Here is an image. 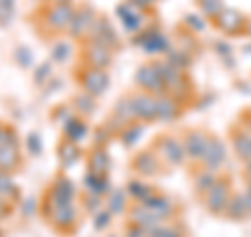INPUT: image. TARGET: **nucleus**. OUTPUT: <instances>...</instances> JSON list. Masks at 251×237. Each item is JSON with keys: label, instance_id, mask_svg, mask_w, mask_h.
Instances as JSON below:
<instances>
[{"label": "nucleus", "instance_id": "1", "mask_svg": "<svg viewBox=\"0 0 251 237\" xmlns=\"http://www.w3.org/2000/svg\"><path fill=\"white\" fill-rule=\"evenodd\" d=\"M136 80L140 82V86H143L145 90L149 92H157L163 89V78L159 74V69L153 67V65H145L140 67V72L136 74Z\"/></svg>", "mask_w": 251, "mask_h": 237}, {"label": "nucleus", "instance_id": "2", "mask_svg": "<svg viewBox=\"0 0 251 237\" xmlns=\"http://www.w3.org/2000/svg\"><path fill=\"white\" fill-rule=\"evenodd\" d=\"M74 9L69 6V2H57L52 6V9L49 11V23L54 28V30H61V28H65L69 26V23L74 21Z\"/></svg>", "mask_w": 251, "mask_h": 237}, {"label": "nucleus", "instance_id": "3", "mask_svg": "<svg viewBox=\"0 0 251 237\" xmlns=\"http://www.w3.org/2000/svg\"><path fill=\"white\" fill-rule=\"evenodd\" d=\"M132 105H134V114L136 118H143V120H153L157 116V99L149 97V94H136L132 99Z\"/></svg>", "mask_w": 251, "mask_h": 237}, {"label": "nucleus", "instance_id": "4", "mask_svg": "<svg viewBox=\"0 0 251 237\" xmlns=\"http://www.w3.org/2000/svg\"><path fill=\"white\" fill-rule=\"evenodd\" d=\"M226 206H228V191H226V185L216 183L207 191V208H211L214 212H220Z\"/></svg>", "mask_w": 251, "mask_h": 237}, {"label": "nucleus", "instance_id": "5", "mask_svg": "<svg viewBox=\"0 0 251 237\" xmlns=\"http://www.w3.org/2000/svg\"><path fill=\"white\" fill-rule=\"evenodd\" d=\"M84 86L88 89L92 94H99V92H103L105 90V86H107V76L103 69H99V67H92L88 74H86L84 78Z\"/></svg>", "mask_w": 251, "mask_h": 237}, {"label": "nucleus", "instance_id": "6", "mask_svg": "<svg viewBox=\"0 0 251 237\" xmlns=\"http://www.w3.org/2000/svg\"><path fill=\"white\" fill-rule=\"evenodd\" d=\"M205 147H207V137L201 132H191V137L186 141V149L184 151L193 157H203L205 153Z\"/></svg>", "mask_w": 251, "mask_h": 237}, {"label": "nucleus", "instance_id": "7", "mask_svg": "<svg viewBox=\"0 0 251 237\" xmlns=\"http://www.w3.org/2000/svg\"><path fill=\"white\" fill-rule=\"evenodd\" d=\"M203 157H205L207 166H211L209 170H214L216 166L224 160V151H222V145H220V141L209 139V141H207V147H205V153H203Z\"/></svg>", "mask_w": 251, "mask_h": 237}, {"label": "nucleus", "instance_id": "8", "mask_svg": "<svg viewBox=\"0 0 251 237\" xmlns=\"http://www.w3.org/2000/svg\"><path fill=\"white\" fill-rule=\"evenodd\" d=\"M218 15H220V28L226 30V31H237L243 26V21H245L237 11H228V9L226 11L222 9Z\"/></svg>", "mask_w": 251, "mask_h": 237}, {"label": "nucleus", "instance_id": "9", "mask_svg": "<svg viewBox=\"0 0 251 237\" xmlns=\"http://www.w3.org/2000/svg\"><path fill=\"white\" fill-rule=\"evenodd\" d=\"M19 162V151L15 145H2L0 147V170H11Z\"/></svg>", "mask_w": 251, "mask_h": 237}, {"label": "nucleus", "instance_id": "10", "mask_svg": "<svg viewBox=\"0 0 251 237\" xmlns=\"http://www.w3.org/2000/svg\"><path fill=\"white\" fill-rule=\"evenodd\" d=\"M88 57L92 61V67L103 69L109 63V49H105V46H100V44H94L88 49Z\"/></svg>", "mask_w": 251, "mask_h": 237}, {"label": "nucleus", "instance_id": "11", "mask_svg": "<svg viewBox=\"0 0 251 237\" xmlns=\"http://www.w3.org/2000/svg\"><path fill=\"white\" fill-rule=\"evenodd\" d=\"M134 166H136L138 172H143V175H153L155 168H157V160H155V155H151V153H140L136 157Z\"/></svg>", "mask_w": 251, "mask_h": 237}, {"label": "nucleus", "instance_id": "12", "mask_svg": "<svg viewBox=\"0 0 251 237\" xmlns=\"http://www.w3.org/2000/svg\"><path fill=\"white\" fill-rule=\"evenodd\" d=\"M161 149H163L161 153L168 155L170 162H180V160H182V155H184V153H182V147H180L174 139H166V141H163Z\"/></svg>", "mask_w": 251, "mask_h": 237}, {"label": "nucleus", "instance_id": "13", "mask_svg": "<svg viewBox=\"0 0 251 237\" xmlns=\"http://www.w3.org/2000/svg\"><path fill=\"white\" fill-rule=\"evenodd\" d=\"M107 168H109V160H107L105 151L97 149V151L92 153V157H90V170H92V175H103Z\"/></svg>", "mask_w": 251, "mask_h": 237}, {"label": "nucleus", "instance_id": "14", "mask_svg": "<svg viewBox=\"0 0 251 237\" xmlns=\"http://www.w3.org/2000/svg\"><path fill=\"white\" fill-rule=\"evenodd\" d=\"M157 116L161 120H172L176 116V101L172 99H157Z\"/></svg>", "mask_w": 251, "mask_h": 237}, {"label": "nucleus", "instance_id": "15", "mask_svg": "<svg viewBox=\"0 0 251 237\" xmlns=\"http://www.w3.org/2000/svg\"><path fill=\"white\" fill-rule=\"evenodd\" d=\"M234 147H237V151H239L241 157L251 160V137L249 134H241V137L234 139Z\"/></svg>", "mask_w": 251, "mask_h": 237}, {"label": "nucleus", "instance_id": "16", "mask_svg": "<svg viewBox=\"0 0 251 237\" xmlns=\"http://www.w3.org/2000/svg\"><path fill=\"white\" fill-rule=\"evenodd\" d=\"M63 151H59V155H61V162H63V166H69L72 164L75 157H77V149H75V145H74V141H65V143H63Z\"/></svg>", "mask_w": 251, "mask_h": 237}, {"label": "nucleus", "instance_id": "17", "mask_svg": "<svg viewBox=\"0 0 251 237\" xmlns=\"http://www.w3.org/2000/svg\"><path fill=\"white\" fill-rule=\"evenodd\" d=\"M216 185V178L209 175V170L207 172H203V177H199L197 180V187H199V191H209L211 187Z\"/></svg>", "mask_w": 251, "mask_h": 237}, {"label": "nucleus", "instance_id": "18", "mask_svg": "<svg viewBox=\"0 0 251 237\" xmlns=\"http://www.w3.org/2000/svg\"><path fill=\"white\" fill-rule=\"evenodd\" d=\"M107 223H109V214H100V216H99V220H97V225H94V227H97V229H103Z\"/></svg>", "mask_w": 251, "mask_h": 237}, {"label": "nucleus", "instance_id": "19", "mask_svg": "<svg viewBox=\"0 0 251 237\" xmlns=\"http://www.w3.org/2000/svg\"><path fill=\"white\" fill-rule=\"evenodd\" d=\"M120 200H122V193H115V197H113V210H115V212H117V210H122Z\"/></svg>", "mask_w": 251, "mask_h": 237}, {"label": "nucleus", "instance_id": "20", "mask_svg": "<svg viewBox=\"0 0 251 237\" xmlns=\"http://www.w3.org/2000/svg\"><path fill=\"white\" fill-rule=\"evenodd\" d=\"M11 4H13V0H0V6H6V9H9Z\"/></svg>", "mask_w": 251, "mask_h": 237}, {"label": "nucleus", "instance_id": "21", "mask_svg": "<svg viewBox=\"0 0 251 237\" xmlns=\"http://www.w3.org/2000/svg\"><path fill=\"white\" fill-rule=\"evenodd\" d=\"M57 2H69V0H57Z\"/></svg>", "mask_w": 251, "mask_h": 237}, {"label": "nucleus", "instance_id": "22", "mask_svg": "<svg viewBox=\"0 0 251 237\" xmlns=\"http://www.w3.org/2000/svg\"><path fill=\"white\" fill-rule=\"evenodd\" d=\"M2 208H4V206H2V202H0V212H2Z\"/></svg>", "mask_w": 251, "mask_h": 237}, {"label": "nucleus", "instance_id": "23", "mask_svg": "<svg viewBox=\"0 0 251 237\" xmlns=\"http://www.w3.org/2000/svg\"><path fill=\"white\" fill-rule=\"evenodd\" d=\"M149 2H151V4H153V2H155V0H149Z\"/></svg>", "mask_w": 251, "mask_h": 237}, {"label": "nucleus", "instance_id": "24", "mask_svg": "<svg viewBox=\"0 0 251 237\" xmlns=\"http://www.w3.org/2000/svg\"><path fill=\"white\" fill-rule=\"evenodd\" d=\"M249 170H251V168H249Z\"/></svg>", "mask_w": 251, "mask_h": 237}]
</instances>
